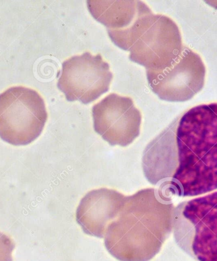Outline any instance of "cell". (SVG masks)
Segmentation results:
<instances>
[{"label": "cell", "instance_id": "8992f818", "mask_svg": "<svg viewBox=\"0 0 217 261\" xmlns=\"http://www.w3.org/2000/svg\"><path fill=\"white\" fill-rule=\"evenodd\" d=\"M146 73L150 87L161 100L184 101L202 90L206 69L199 55L184 46L168 67Z\"/></svg>", "mask_w": 217, "mask_h": 261}, {"label": "cell", "instance_id": "8fae6325", "mask_svg": "<svg viewBox=\"0 0 217 261\" xmlns=\"http://www.w3.org/2000/svg\"><path fill=\"white\" fill-rule=\"evenodd\" d=\"M15 244L9 237L0 232V261H13Z\"/></svg>", "mask_w": 217, "mask_h": 261}, {"label": "cell", "instance_id": "6da1fadb", "mask_svg": "<svg viewBox=\"0 0 217 261\" xmlns=\"http://www.w3.org/2000/svg\"><path fill=\"white\" fill-rule=\"evenodd\" d=\"M142 166L149 181L179 197L217 190V103L175 119L146 147Z\"/></svg>", "mask_w": 217, "mask_h": 261}, {"label": "cell", "instance_id": "277c9868", "mask_svg": "<svg viewBox=\"0 0 217 261\" xmlns=\"http://www.w3.org/2000/svg\"><path fill=\"white\" fill-rule=\"evenodd\" d=\"M48 119L45 103L32 89L15 87L0 94V138L10 144H30Z\"/></svg>", "mask_w": 217, "mask_h": 261}, {"label": "cell", "instance_id": "52a82bcc", "mask_svg": "<svg viewBox=\"0 0 217 261\" xmlns=\"http://www.w3.org/2000/svg\"><path fill=\"white\" fill-rule=\"evenodd\" d=\"M89 11L107 28L112 42L129 51L147 28L153 13L141 1L89 0Z\"/></svg>", "mask_w": 217, "mask_h": 261}, {"label": "cell", "instance_id": "9c48e42d", "mask_svg": "<svg viewBox=\"0 0 217 261\" xmlns=\"http://www.w3.org/2000/svg\"><path fill=\"white\" fill-rule=\"evenodd\" d=\"M91 112L95 132L110 145L126 147L140 135L142 115L128 96L109 94Z\"/></svg>", "mask_w": 217, "mask_h": 261}, {"label": "cell", "instance_id": "3957f363", "mask_svg": "<svg viewBox=\"0 0 217 261\" xmlns=\"http://www.w3.org/2000/svg\"><path fill=\"white\" fill-rule=\"evenodd\" d=\"M173 230L179 246L197 261H217V191L179 203Z\"/></svg>", "mask_w": 217, "mask_h": 261}, {"label": "cell", "instance_id": "ba28073f", "mask_svg": "<svg viewBox=\"0 0 217 261\" xmlns=\"http://www.w3.org/2000/svg\"><path fill=\"white\" fill-rule=\"evenodd\" d=\"M184 47L176 23L165 15H153L148 28L129 49V57L146 70H161L171 65Z\"/></svg>", "mask_w": 217, "mask_h": 261}, {"label": "cell", "instance_id": "5b68a950", "mask_svg": "<svg viewBox=\"0 0 217 261\" xmlns=\"http://www.w3.org/2000/svg\"><path fill=\"white\" fill-rule=\"evenodd\" d=\"M112 78L109 65L101 54L85 52L62 63L57 87L68 101L88 104L109 90Z\"/></svg>", "mask_w": 217, "mask_h": 261}, {"label": "cell", "instance_id": "7a4b0ae2", "mask_svg": "<svg viewBox=\"0 0 217 261\" xmlns=\"http://www.w3.org/2000/svg\"><path fill=\"white\" fill-rule=\"evenodd\" d=\"M161 192L141 190L127 197L107 228V250L120 261H149L173 229L174 206Z\"/></svg>", "mask_w": 217, "mask_h": 261}, {"label": "cell", "instance_id": "30bf717a", "mask_svg": "<svg viewBox=\"0 0 217 261\" xmlns=\"http://www.w3.org/2000/svg\"><path fill=\"white\" fill-rule=\"evenodd\" d=\"M127 197L114 190L88 192L81 200L77 221L89 236L104 238L110 223L116 218Z\"/></svg>", "mask_w": 217, "mask_h": 261}]
</instances>
